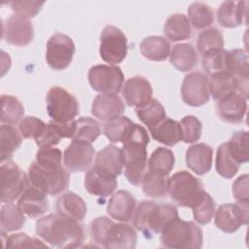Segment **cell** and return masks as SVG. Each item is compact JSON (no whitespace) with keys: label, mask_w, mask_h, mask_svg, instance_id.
Masks as SVG:
<instances>
[{"label":"cell","mask_w":249,"mask_h":249,"mask_svg":"<svg viewBox=\"0 0 249 249\" xmlns=\"http://www.w3.org/2000/svg\"><path fill=\"white\" fill-rule=\"evenodd\" d=\"M215 201L210 195L204 191L198 201L192 207L195 220L200 225L208 224L215 213Z\"/></svg>","instance_id":"cell-46"},{"label":"cell","mask_w":249,"mask_h":249,"mask_svg":"<svg viewBox=\"0 0 249 249\" xmlns=\"http://www.w3.org/2000/svg\"><path fill=\"white\" fill-rule=\"evenodd\" d=\"M89 83L100 93H119L124 86V73L119 66L97 64L89 70Z\"/></svg>","instance_id":"cell-11"},{"label":"cell","mask_w":249,"mask_h":249,"mask_svg":"<svg viewBox=\"0 0 249 249\" xmlns=\"http://www.w3.org/2000/svg\"><path fill=\"white\" fill-rule=\"evenodd\" d=\"M175 158L171 150L163 147H158L151 155L148 160V170L167 176L174 167Z\"/></svg>","instance_id":"cell-38"},{"label":"cell","mask_w":249,"mask_h":249,"mask_svg":"<svg viewBox=\"0 0 249 249\" xmlns=\"http://www.w3.org/2000/svg\"><path fill=\"white\" fill-rule=\"evenodd\" d=\"M122 92L128 106L139 107L152 99L153 88L146 78L134 76L124 82Z\"/></svg>","instance_id":"cell-20"},{"label":"cell","mask_w":249,"mask_h":249,"mask_svg":"<svg viewBox=\"0 0 249 249\" xmlns=\"http://www.w3.org/2000/svg\"><path fill=\"white\" fill-rule=\"evenodd\" d=\"M228 51L224 49H213L202 54L201 67L204 72L211 75L216 72L226 71Z\"/></svg>","instance_id":"cell-43"},{"label":"cell","mask_w":249,"mask_h":249,"mask_svg":"<svg viewBox=\"0 0 249 249\" xmlns=\"http://www.w3.org/2000/svg\"><path fill=\"white\" fill-rule=\"evenodd\" d=\"M135 113L138 119L149 128V130L156 127L165 118V110L162 104L155 98H152L147 103L136 107Z\"/></svg>","instance_id":"cell-35"},{"label":"cell","mask_w":249,"mask_h":249,"mask_svg":"<svg viewBox=\"0 0 249 249\" xmlns=\"http://www.w3.org/2000/svg\"><path fill=\"white\" fill-rule=\"evenodd\" d=\"M203 192L202 182L188 171H178L167 179V193L178 206L192 208Z\"/></svg>","instance_id":"cell-6"},{"label":"cell","mask_w":249,"mask_h":249,"mask_svg":"<svg viewBox=\"0 0 249 249\" xmlns=\"http://www.w3.org/2000/svg\"><path fill=\"white\" fill-rule=\"evenodd\" d=\"M181 96L186 104L193 107L207 103L210 98L208 77L200 71L187 74L182 82Z\"/></svg>","instance_id":"cell-14"},{"label":"cell","mask_w":249,"mask_h":249,"mask_svg":"<svg viewBox=\"0 0 249 249\" xmlns=\"http://www.w3.org/2000/svg\"><path fill=\"white\" fill-rule=\"evenodd\" d=\"M247 110V98L240 92L229 93L216 102V111L219 118L229 124L243 122Z\"/></svg>","instance_id":"cell-17"},{"label":"cell","mask_w":249,"mask_h":249,"mask_svg":"<svg viewBox=\"0 0 249 249\" xmlns=\"http://www.w3.org/2000/svg\"><path fill=\"white\" fill-rule=\"evenodd\" d=\"M35 161L41 166L58 167L62 165V153L58 148L40 147L36 153Z\"/></svg>","instance_id":"cell-50"},{"label":"cell","mask_w":249,"mask_h":249,"mask_svg":"<svg viewBox=\"0 0 249 249\" xmlns=\"http://www.w3.org/2000/svg\"><path fill=\"white\" fill-rule=\"evenodd\" d=\"M1 240L3 241V245L5 248H38V247H48L43 241L29 236L25 232L14 233L11 235L6 234V231H1Z\"/></svg>","instance_id":"cell-45"},{"label":"cell","mask_w":249,"mask_h":249,"mask_svg":"<svg viewBox=\"0 0 249 249\" xmlns=\"http://www.w3.org/2000/svg\"><path fill=\"white\" fill-rule=\"evenodd\" d=\"M213 150L210 146L199 143L192 145L186 152V164L197 175L206 174L212 166Z\"/></svg>","instance_id":"cell-24"},{"label":"cell","mask_w":249,"mask_h":249,"mask_svg":"<svg viewBox=\"0 0 249 249\" xmlns=\"http://www.w3.org/2000/svg\"><path fill=\"white\" fill-rule=\"evenodd\" d=\"M56 213L77 221H83L87 214V204L84 199L73 192L62 194L55 203Z\"/></svg>","instance_id":"cell-28"},{"label":"cell","mask_w":249,"mask_h":249,"mask_svg":"<svg viewBox=\"0 0 249 249\" xmlns=\"http://www.w3.org/2000/svg\"><path fill=\"white\" fill-rule=\"evenodd\" d=\"M208 87L210 94L216 101L229 93L238 91L237 81L227 71L211 74L208 79Z\"/></svg>","instance_id":"cell-31"},{"label":"cell","mask_w":249,"mask_h":249,"mask_svg":"<svg viewBox=\"0 0 249 249\" xmlns=\"http://www.w3.org/2000/svg\"><path fill=\"white\" fill-rule=\"evenodd\" d=\"M91 239L106 249H132L137 242L135 230L124 223H114L111 219L100 216L89 224Z\"/></svg>","instance_id":"cell-3"},{"label":"cell","mask_w":249,"mask_h":249,"mask_svg":"<svg viewBox=\"0 0 249 249\" xmlns=\"http://www.w3.org/2000/svg\"><path fill=\"white\" fill-rule=\"evenodd\" d=\"M24 115V107L15 96L3 94L1 96V116L3 124H14L19 122Z\"/></svg>","instance_id":"cell-41"},{"label":"cell","mask_w":249,"mask_h":249,"mask_svg":"<svg viewBox=\"0 0 249 249\" xmlns=\"http://www.w3.org/2000/svg\"><path fill=\"white\" fill-rule=\"evenodd\" d=\"M136 208L135 197L127 191L120 190L112 195L107 204L109 216L120 222L131 220Z\"/></svg>","instance_id":"cell-23"},{"label":"cell","mask_w":249,"mask_h":249,"mask_svg":"<svg viewBox=\"0 0 249 249\" xmlns=\"http://www.w3.org/2000/svg\"><path fill=\"white\" fill-rule=\"evenodd\" d=\"M12 10L20 16L28 18H34L41 10L44 5L43 1H12L10 3Z\"/></svg>","instance_id":"cell-52"},{"label":"cell","mask_w":249,"mask_h":249,"mask_svg":"<svg viewBox=\"0 0 249 249\" xmlns=\"http://www.w3.org/2000/svg\"><path fill=\"white\" fill-rule=\"evenodd\" d=\"M182 141L185 143H195L199 140L202 131L200 121L195 116H186L180 121Z\"/></svg>","instance_id":"cell-48"},{"label":"cell","mask_w":249,"mask_h":249,"mask_svg":"<svg viewBox=\"0 0 249 249\" xmlns=\"http://www.w3.org/2000/svg\"><path fill=\"white\" fill-rule=\"evenodd\" d=\"M142 189L144 194L153 198H160L167 194L166 176L147 170L142 180Z\"/></svg>","instance_id":"cell-42"},{"label":"cell","mask_w":249,"mask_h":249,"mask_svg":"<svg viewBox=\"0 0 249 249\" xmlns=\"http://www.w3.org/2000/svg\"><path fill=\"white\" fill-rule=\"evenodd\" d=\"M226 71L235 78L238 84V92L247 98L249 78V60L247 53L240 49L228 52Z\"/></svg>","instance_id":"cell-19"},{"label":"cell","mask_w":249,"mask_h":249,"mask_svg":"<svg viewBox=\"0 0 249 249\" xmlns=\"http://www.w3.org/2000/svg\"><path fill=\"white\" fill-rule=\"evenodd\" d=\"M198 56L195 47L189 43H181L173 46L169 53V62L179 71L187 72L197 64Z\"/></svg>","instance_id":"cell-29"},{"label":"cell","mask_w":249,"mask_h":249,"mask_svg":"<svg viewBox=\"0 0 249 249\" xmlns=\"http://www.w3.org/2000/svg\"><path fill=\"white\" fill-rule=\"evenodd\" d=\"M45 124H46L42 120L36 117L28 116L20 121L18 128L22 137L35 139V137L41 132Z\"/></svg>","instance_id":"cell-51"},{"label":"cell","mask_w":249,"mask_h":249,"mask_svg":"<svg viewBox=\"0 0 249 249\" xmlns=\"http://www.w3.org/2000/svg\"><path fill=\"white\" fill-rule=\"evenodd\" d=\"M48 115L52 121L60 124L73 122L80 112L77 98L60 87H53L46 96Z\"/></svg>","instance_id":"cell-8"},{"label":"cell","mask_w":249,"mask_h":249,"mask_svg":"<svg viewBox=\"0 0 249 249\" xmlns=\"http://www.w3.org/2000/svg\"><path fill=\"white\" fill-rule=\"evenodd\" d=\"M21 134L13 124H3L0 127V150L1 162L12 158L15 151L19 148L22 142Z\"/></svg>","instance_id":"cell-36"},{"label":"cell","mask_w":249,"mask_h":249,"mask_svg":"<svg viewBox=\"0 0 249 249\" xmlns=\"http://www.w3.org/2000/svg\"><path fill=\"white\" fill-rule=\"evenodd\" d=\"M94 154L90 143L72 140L63 154L64 166L70 172L87 171L93 162Z\"/></svg>","instance_id":"cell-16"},{"label":"cell","mask_w":249,"mask_h":249,"mask_svg":"<svg viewBox=\"0 0 249 249\" xmlns=\"http://www.w3.org/2000/svg\"><path fill=\"white\" fill-rule=\"evenodd\" d=\"M1 174V202H13L19 198L29 185L28 175L13 161L2 162Z\"/></svg>","instance_id":"cell-10"},{"label":"cell","mask_w":249,"mask_h":249,"mask_svg":"<svg viewBox=\"0 0 249 249\" xmlns=\"http://www.w3.org/2000/svg\"><path fill=\"white\" fill-rule=\"evenodd\" d=\"M240 162L231 150L229 142L221 144L216 155V170L219 175L226 179H231L237 172Z\"/></svg>","instance_id":"cell-33"},{"label":"cell","mask_w":249,"mask_h":249,"mask_svg":"<svg viewBox=\"0 0 249 249\" xmlns=\"http://www.w3.org/2000/svg\"><path fill=\"white\" fill-rule=\"evenodd\" d=\"M18 206L26 216L37 218L46 213L50 205L47 194L29 182L28 187L18 198Z\"/></svg>","instance_id":"cell-22"},{"label":"cell","mask_w":249,"mask_h":249,"mask_svg":"<svg viewBox=\"0 0 249 249\" xmlns=\"http://www.w3.org/2000/svg\"><path fill=\"white\" fill-rule=\"evenodd\" d=\"M85 189L92 196L105 198L117 188V179L99 173L93 166L87 170L84 181Z\"/></svg>","instance_id":"cell-26"},{"label":"cell","mask_w":249,"mask_h":249,"mask_svg":"<svg viewBox=\"0 0 249 249\" xmlns=\"http://www.w3.org/2000/svg\"><path fill=\"white\" fill-rule=\"evenodd\" d=\"M249 202L225 203L218 207L214 216L215 226L226 233L236 231L242 225L248 224Z\"/></svg>","instance_id":"cell-13"},{"label":"cell","mask_w":249,"mask_h":249,"mask_svg":"<svg viewBox=\"0 0 249 249\" xmlns=\"http://www.w3.org/2000/svg\"><path fill=\"white\" fill-rule=\"evenodd\" d=\"M124 110V103L115 93L97 94L91 103V114L103 122H108L122 116Z\"/></svg>","instance_id":"cell-21"},{"label":"cell","mask_w":249,"mask_h":249,"mask_svg":"<svg viewBox=\"0 0 249 249\" xmlns=\"http://www.w3.org/2000/svg\"><path fill=\"white\" fill-rule=\"evenodd\" d=\"M93 167L103 175L117 178L124 168L122 149L115 145L105 146L96 154Z\"/></svg>","instance_id":"cell-18"},{"label":"cell","mask_w":249,"mask_h":249,"mask_svg":"<svg viewBox=\"0 0 249 249\" xmlns=\"http://www.w3.org/2000/svg\"><path fill=\"white\" fill-rule=\"evenodd\" d=\"M164 35L173 42L187 40L192 35L190 21L184 14H173L165 21L163 27Z\"/></svg>","instance_id":"cell-34"},{"label":"cell","mask_w":249,"mask_h":249,"mask_svg":"<svg viewBox=\"0 0 249 249\" xmlns=\"http://www.w3.org/2000/svg\"><path fill=\"white\" fill-rule=\"evenodd\" d=\"M150 137L147 130L140 124H132L126 132L123 143L124 175L133 186H140L148 170L147 146Z\"/></svg>","instance_id":"cell-2"},{"label":"cell","mask_w":249,"mask_h":249,"mask_svg":"<svg viewBox=\"0 0 249 249\" xmlns=\"http://www.w3.org/2000/svg\"><path fill=\"white\" fill-rule=\"evenodd\" d=\"M73 122L60 124L51 121L46 124L41 132L35 137V142L39 147H53L57 145L62 138H72Z\"/></svg>","instance_id":"cell-27"},{"label":"cell","mask_w":249,"mask_h":249,"mask_svg":"<svg viewBox=\"0 0 249 249\" xmlns=\"http://www.w3.org/2000/svg\"><path fill=\"white\" fill-rule=\"evenodd\" d=\"M150 132L156 141L166 146H174L182 141L180 124L169 118H165L156 127L151 129Z\"/></svg>","instance_id":"cell-32"},{"label":"cell","mask_w":249,"mask_h":249,"mask_svg":"<svg viewBox=\"0 0 249 249\" xmlns=\"http://www.w3.org/2000/svg\"><path fill=\"white\" fill-rule=\"evenodd\" d=\"M247 1H224L217 11L219 24L226 28L242 24L247 15Z\"/></svg>","instance_id":"cell-25"},{"label":"cell","mask_w":249,"mask_h":249,"mask_svg":"<svg viewBox=\"0 0 249 249\" xmlns=\"http://www.w3.org/2000/svg\"><path fill=\"white\" fill-rule=\"evenodd\" d=\"M27 175L31 185L51 196L61 194L69 185V173L62 165L46 167L34 160L28 167Z\"/></svg>","instance_id":"cell-7"},{"label":"cell","mask_w":249,"mask_h":249,"mask_svg":"<svg viewBox=\"0 0 249 249\" xmlns=\"http://www.w3.org/2000/svg\"><path fill=\"white\" fill-rule=\"evenodd\" d=\"M35 231L50 245L66 249L81 247L86 236L79 221L58 213L40 218Z\"/></svg>","instance_id":"cell-1"},{"label":"cell","mask_w":249,"mask_h":249,"mask_svg":"<svg viewBox=\"0 0 249 249\" xmlns=\"http://www.w3.org/2000/svg\"><path fill=\"white\" fill-rule=\"evenodd\" d=\"M248 175L239 176L232 184V195L238 202H249Z\"/></svg>","instance_id":"cell-53"},{"label":"cell","mask_w":249,"mask_h":249,"mask_svg":"<svg viewBox=\"0 0 249 249\" xmlns=\"http://www.w3.org/2000/svg\"><path fill=\"white\" fill-rule=\"evenodd\" d=\"M196 47L198 53L201 55L213 49H223L224 37L218 29L214 27L207 28L199 33L197 37Z\"/></svg>","instance_id":"cell-47"},{"label":"cell","mask_w":249,"mask_h":249,"mask_svg":"<svg viewBox=\"0 0 249 249\" xmlns=\"http://www.w3.org/2000/svg\"><path fill=\"white\" fill-rule=\"evenodd\" d=\"M132 124V121L127 117L120 116L106 122L103 133L112 143L122 142Z\"/></svg>","instance_id":"cell-44"},{"label":"cell","mask_w":249,"mask_h":249,"mask_svg":"<svg viewBox=\"0 0 249 249\" xmlns=\"http://www.w3.org/2000/svg\"><path fill=\"white\" fill-rule=\"evenodd\" d=\"M163 247L171 249H199L203 243L200 228L191 221H184L176 217L169 221L160 237Z\"/></svg>","instance_id":"cell-5"},{"label":"cell","mask_w":249,"mask_h":249,"mask_svg":"<svg viewBox=\"0 0 249 249\" xmlns=\"http://www.w3.org/2000/svg\"><path fill=\"white\" fill-rule=\"evenodd\" d=\"M100 134V125L94 119L89 117H82L76 121H73L72 140L92 143Z\"/></svg>","instance_id":"cell-37"},{"label":"cell","mask_w":249,"mask_h":249,"mask_svg":"<svg viewBox=\"0 0 249 249\" xmlns=\"http://www.w3.org/2000/svg\"><path fill=\"white\" fill-rule=\"evenodd\" d=\"M75 53L73 40L62 33L51 36L47 43L46 60L48 65L54 70H64L72 62Z\"/></svg>","instance_id":"cell-12"},{"label":"cell","mask_w":249,"mask_h":249,"mask_svg":"<svg viewBox=\"0 0 249 249\" xmlns=\"http://www.w3.org/2000/svg\"><path fill=\"white\" fill-rule=\"evenodd\" d=\"M100 57L107 63L114 65L121 63L127 54V39L124 32L114 26L107 25L100 35Z\"/></svg>","instance_id":"cell-9"},{"label":"cell","mask_w":249,"mask_h":249,"mask_svg":"<svg viewBox=\"0 0 249 249\" xmlns=\"http://www.w3.org/2000/svg\"><path fill=\"white\" fill-rule=\"evenodd\" d=\"M176 217L179 214L173 204L142 200L136 206L131 219L133 227L151 238L154 234L160 233L164 226Z\"/></svg>","instance_id":"cell-4"},{"label":"cell","mask_w":249,"mask_h":249,"mask_svg":"<svg viewBox=\"0 0 249 249\" xmlns=\"http://www.w3.org/2000/svg\"><path fill=\"white\" fill-rule=\"evenodd\" d=\"M34 37V28L26 17L14 14L3 23V39L10 45L25 47Z\"/></svg>","instance_id":"cell-15"},{"label":"cell","mask_w":249,"mask_h":249,"mask_svg":"<svg viewBox=\"0 0 249 249\" xmlns=\"http://www.w3.org/2000/svg\"><path fill=\"white\" fill-rule=\"evenodd\" d=\"M187 18L190 24L196 30H202L214 21L213 10L207 4L201 2H195L190 5Z\"/></svg>","instance_id":"cell-40"},{"label":"cell","mask_w":249,"mask_h":249,"mask_svg":"<svg viewBox=\"0 0 249 249\" xmlns=\"http://www.w3.org/2000/svg\"><path fill=\"white\" fill-rule=\"evenodd\" d=\"M228 142L240 164L246 163L249 160L248 132L245 130L236 131L231 135V140Z\"/></svg>","instance_id":"cell-49"},{"label":"cell","mask_w":249,"mask_h":249,"mask_svg":"<svg viewBox=\"0 0 249 249\" xmlns=\"http://www.w3.org/2000/svg\"><path fill=\"white\" fill-rule=\"evenodd\" d=\"M1 231H15L23 227L25 224V214L20 208L13 202H7L1 207L0 216Z\"/></svg>","instance_id":"cell-39"},{"label":"cell","mask_w":249,"mask_h":249,"mask_svg":"<svg viewBox=\"0 0 249 249\" xmlns=\"http://www.w3.org/2000/svg\"><path fill=\"white\" fill-rule=\"evenodd\" d=\"M142 55L153 61H162L169 56L170 44L161 36H149L144 38L139 46Z\"/></svg>","instance_id":"cell-30"}]
</instances>
